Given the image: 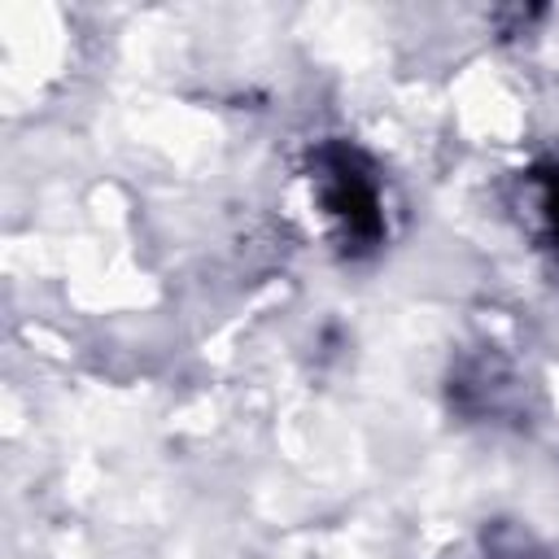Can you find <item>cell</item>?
Wrapping results in <instances>:
<instances>
[{"mask_svg": "<svg viewBox=\"0 0 559 559\" xmlns=\"http://www.w3.org/2000/svg\"><path fill=\"white\" fill-rule=\"evenodd\" d=\"M528 192H533V210L542 223V240L559 253V162H537L524 175Z\"/></svg>", "mask_w": 559, "mask_h": 559, "instance_id": "7a4b0ae2", "label": "cell"}, {"mask_svg": "<svg viewBox=\"0 0 559 559\" xmlns=\"http://www.w3.org/2000/svg\"><path fill=\"white\" fill-rule=\"evenodd\" d=\"M310 183L345 258H367L384 245V192L367 153H358L349 140H323L310 148Z\"/></svg>", "mask_w": 559, "mask_h": 559, "instance_id": "6da1fadb", "label": "cell"}]
</instances>
